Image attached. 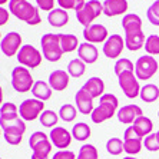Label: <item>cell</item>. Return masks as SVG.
Here are the masks:
<instances>
[{
  "mask_svg": "<svg viewBox=\"0 0 159 159\" xmlns=\"http://www.w3.org/2000/svg\"><path fill=\"white\" fill-rule=\"evenodd\" d=\"M9 11L16 19L27 23L29 26H36L42 22L40 15H39V7H34L27 0H10Z\"/></svg>",
  "mask_w": 159,
  "mask_h": 159,
  "instance_id": "6da1fadb",
  "label": "cell"
},
{
  "mask_svg": "<svg viewBox=\"0 0 159 159\" xmlns=\"http://www.w3.org/2000/svg\"><path fill=\"white\" fill-rule=\"evenodd\" d=\"M118 106L119 100L113 93H103L100 96L99 106L93 109L90 119L93 123H103L105 120H109L113 118L115 113H118Z\"/></svg>",
  "mask_w": 159,
  "mask_h": 159,
  "instance_id": "7a4b0ae2",
  "label": "cell"
},
{
  "mask_svg": "<svg viewBox=\"0 0 159 159\" xmlns=\"http://www.w3.org/2000/svg\"><path fill=\"white\" fill-rule=\"evenodd\" d=\"M42 55L49 62H59L63 56L60 33H44L40 39Z\"/></svg>",
  "mask_w": 159,
  "mask_h": 159,
  "instance_id": "3957f363",
  "label": "cell"
},
{
  "mask_svg": "<svg viewBox=\"0 0 159 159\" xmlns=\"http://www.w3.org/2000/svg\"><path fill=\"white\" fill-rule=\"evenodd\" d=\"M29 146L32 148V159H49V155L52 152L53 145L50 138L44 132H33L29 138Z\"/></svg>",
  "mask_w": 159,
  "mask_h": 159,
  "instance_id": "277c9868",
  "label": "cell"
},
{
  "mask_svg": "<svg viewBox=\"0 0 159 159\" xmlns=\"http://www.w3.org/2000/svg\"><path fill=\"white\" fill-rule=\"evenodd\" d=\"M0 126L3 129L4 141L9 145H19L23 139V135L26 132V123L22 118H17L15 120H9V122H0Z\"/></svg>",
  "mask_w": 159,
  "mask_h": 159,
  "instance_id": "5b68a950",
  "label": "cell"
},
{
  "mask_svg": "<svg viewBox=\"0 0 159 159\" xmlns=\"http://www.w3.org/2000/svg\"><path fill=\"white\" fill-rule=\"evenodd\" d=\"M34 82L33 76L30 73V70L25 66H16L11 70V86L16 92L19 93H26L32 90Z\"/></svg>",
  "mask_w": 159,
  "mask_h": 159,
  "instance_id": "8992f818",
  "label": "cell"
},
{
  "mask_svg": "<svg viewBox=\"0 0 159 159\" xmlns=\"http://www.w3.org/2000/svg\"><path fill=\"white\" fill-rule=\"evenodd\" d=\"M102 13H103V3H100L99 0H89L80 10L76 11V19L82 26L88 27Z\"/></svg>",
  "mask_w": 159,
  "mask_h": 159,
  "instance_id": "52a82bcc",
  "label": "cell"
},
{
  "mask_svg": "<svg viewBox=\"0 0 159 159\" xmlns=\"http://www.w3.org/2000/svg\"><path fill=\"white\" fill-rule=\"evenodd\" d=\"M158 69H159L158 60L151 55L141 56L135 63V75L141 80H148V79L153 78L155 73L158 72Z\"/></svg>",
  "mask_w": 159,
  "mask_h": 159,
  "instance_id": "ba28073f",
  "label": "cell"
},
{
  "mask_svg": "<svg viewBox=\"0 0 159 159\" xmlns=\"http://www.w3.org/2000/svg\"><path fill=\"white\" fill-rule=\"evenodd\" d=\"M16 56H17V62L22 66L29 67V69L40 66L42 59H43V55L32 44H23Z\"/></svg>",
  "mask_w": 159,
  "mask_h": 159,
  "instance_id": "9c48e42d",
  "label": "cell"
},
{
  "mask_svg": "<svg viewBox=\"0 0 159 159\" xmlns=\"http://www.w3.org/2000/svg\"><path fill=\"white\" fill-rule=\"evenodd\" d=\"M44 109V102L39 100L36 98L33 99H26L23 100L20 106H19V115L25 122H32L34 119H37L42 115V112Z\"/></svg>",
  "mask_w": 159,
  "mask_h": 159,
  "instance_id": "30bf717a",
  "label": "cell"
},
{
  "mask_svg": "<svg viewBox=\"0 0 159 159\" xmlns=\"http://www.w3.org/2000/svg\"><path fill=\"white\" fill-rule=\"evenodd\" d=\"M118 82L126 98L135 99L136 96H139L141 86H139V82H138L135 72H123V73H120L118 76Z\"/></svg>",
  "mask_w": 159,
  "mask_h": 159,
  "instance_id": "8fae6325",
  "label": "cell"
},
{
  "mask_svg": "<svg viewBox=\"0 0 159 159\" xmlns=\"http://www.w3.org/2000/svg\"><path fill=\"white\" fill-rule=\"evenodd\" d=\"M123 48H125V39L118 33L111 34L103 43V55L107 59H118L122 55Z\"/></svg>",
  "mask_w": 159,
  "mask_h": 159,
  "instance_id": "7c38bea8",
  "label": "cell"
},
{
  "mask_svg": "<svg viewBox=\"0 0 159 159\" xmlns=\"http://www.w3.org/2000/svg\"><path fill=\"white\" fill-rule=\"evenodd\" d=\"M22 46V34L17 32H9L0 42V49L7 57L17 55Z\"/></svg>",
  "mask_w": 159,
  "mask_h": 159,
  "instance_id": "4fadbf2b",
  "label": "cell"
},
{
  "mask_svg": "<svg viewBox=\"0 0 159 159\" xmlns=\"http://www.w3.org/2000/svg\"><path fill=\"white\" fill-rule=\"evenodd\" d=\"M142 146H143V141L141 136H138L136 132L133 130L132 125L125 130L123 133V151L128 153L129 156L138 155L141 152Z\"/></svg>",
  "mask_w": 159,
  "mask_h": 159,
  "instance_id": "5bb4252c",
  "label": "cell"
},
{
  "mask_svg": "<svg viewBox=\"0 0 159 159\" xmlns=\"http://www.w3.org/2000/svg\"><path fill=\"white\" fill-rule=\"evenodd\" d=\"M83 37L88 43H105L109 37V32L103 25H99V23L93 25L92 23L90 26L83 29Z\"/></svg>",
  "mask_w": 159,
  "mask_h": 159,
  "instance_id": "9a60e30c",
  "label": "cell"
},
{
  "mask_svg": "<svg viewBox=\"0 0 159 159\" xmlns=\"http://www.w3.org/2000/svg\"><path fill=\"white\" fill-rule=\"evenodd\" d=\"M49 138H50V142H52L53 146H56L57 149L63 151L66 149L67 146H70L72 143V132H69L67 129L62 128V126H56L50 130L49 133Z\"/></svg>",
  "mask_w": 159,
  "mask_h": 159,
  "instance_id": "2e32d148",
  "label": "cell"
},
{
  "mask_svg": "<svg viewBox=\"0 0 159 159\" xmlns=\"http://www.w3.org/2000/svg\"><path fill=\"white\" fill-rule=\"evenodd\" d=\"M142 115H143V112H142L141 106L133 105V103L122 106L118 111V113H116L118 120L120 123H125V125H132V123L136 120V118H139V116H142Z\"/></svg>",
  "mask_w": 159,
  "mask_h": 159,
  "instance_id": "e0dca14e",
  "label": "cell"
},
{
  "mask_svg": "<svg viewBox=\"0 0 159 159\" xmlns=\"http://www.w3.org/2000/svg\"><path fill=\"white\" fill-rule=\"evenodd\" d=\"M75 103H76V107H78V111L82 115H92L93 109H95L93 107V98L83 89H79L76 92Z\"/></svg>",
  "mask_w": 159,
  "mask_h": 159,
  "instance_id": "ac0fdd59",
  "label": "cell"
},
{
  "mask_svg": "<svg viewBox=\"0 0 159 159\" xmlns=\"http://www.w3.org/2000/svg\"><path fill=\"white\" fill-rule=\"evenodd\" d=\"M126 10H128L126 0H105L103 2V15L107 17L125 15Z\"/></svg>",
  "mask_w": 159,
  "mask_h": 159,
  "instance_id": "d6986e66",
  "label": "cell"
},
{
  "mask_svg": "<svg viewBox=\"0 0 159 159\" xmlns=\"http://www.w3.org/2000/svg\"><path fill=\"white\" fill-rule=\"evenodd\" d=\"M49 85L53 90H57V92H62L69 86V73L66 70H62V69H57V70H53L52 73L49 75Z\"/></svg>",
  "mask_w": 159,
  "mask_h": 159,
  "instance_id": "ffe728a7",
  "label": "cell"
},
{
  "mask_svg": "<svg viewBox=\"0 0 159 159\" xmlns=\"http://www.w3.org/2000/svg\"><path fill=\"white\" fill-rule=\"evenodd\" d=\"M79 59L83 60L86 65H92V63L98 62L99 59V50L93 43H80L78 49Z\"/></svg>",
  "mask_w": 159,
  "mask_h": 159,
  "instance_id": "44dd1931",
  "label": "cell"
},
{
  "mask_svg": "<svg viewBox=\"0 0 159 159\" xmlns=\"http://www.w3.org/2000/svg\"><path fill=\"white\" fill-rule=\"evenodd\" d=\"M145 37L142 30H136V32H128L125 33V46L130 52H138L145 46Z\"/></svg>",
  "mask_w": 159,
  "mask_h": 159,
  "instance_id": "7402d4cb",
  "label": "cell"
},
{
  "mask_svg": "<svg viewBox=\"0 0 159 159\" xmlns=\"http://www.w3.org/2000/svg\"><path fill=\"white\" fill-rule=\"evenodd\" d=\"M82 89L86 90L93 99H95V98H100L103 95V90H105V82L100 78L95 76V78L88 79V80L85 82V85L82 86Z\"/></svg>",
  "mask_w": 159,
  "mask_h": 159,
  "instance_id": "603a6c76",
  "label": "cell"
},
{
  "mask_svg": "<svg viewBox=\"0 0 159 159\" xmlns=\"http://www.w3.org/2000/svg\"><path fill=\"white\" fill-rule=\"evenodd\" d=\"M132 128H133V130L136 132L138 136L146 138L148 135H151L152 130H153V122H152L149 118L142 115V116H139V118H136V120L132 123Z\"/></svg>",
  "mask_w": 159,
  "mask_h": 159,
  "instance_id": "cb8c5ba5",
  "label": "cell"
},
{
  "mask_svg": "<svg viewBox=\"0 0 159 159\" xmlns=\"http://www.w3.org/2000/svg\"><path fill=\"white\" fill-rule=\"evenodd\" d=\"M48 22L53 27H63L69 23V15L63 9H53L52 11H49Z\"/></svg>",
  "mask_w": 159,
  "mask_h": 159,
  "instance_id": "d4e9b609",
  "label": "cell"
},
{
  "mask_svg": "<svg viewBox=\"0 0 159 159\" xmlns=\"http://www.w3.org/2000/svg\"><path fill=\"white\" fill-rule=\"evenodd\" d=\"M52 90L53 89L50 88V85H49L48 82L37 80V82H34V85H33V88H32L30 92L33 93V96L36 98V99L46 102V100H49L52 98Z\"/></svg>",
  "mask_w": 159,
  "mask_h": 159,
  "instance_id": "484cf974",
  "label": "cell"
},
{
  "mask_svg": "<svg viewBox=\"0 0 159 159\" xmlns=\"http://www.w3.org/2000/svg\"><path fill=\"white\" fill-rule=\"evenodd\" d=\"M122 27H123V30H125V33H128V32L142 30L141 16L135 15V13H128V15H125L123 19H122Z\"/></svg>",
  "mask_w": 159,
  "mask_h": 159,
  "instance_id": "4316f807",
  "label": "cell"
},
{
  "mask_svg": "<svg viewBox=\"0 0 159 159\" xmlns=\"http://www.w3.org/2000/svg\"><path fill=\"white\" fill-rule=\"evenodd\" d=\"M19 118V107L13 102H6L0 106V122H9Z\"/></svg>",
  "mask_w": 159,
  "mask_h": 159,
  "instance_id": "83f0119b",
  "label": "cell"
},
{
  "mask_svg": "<svg viewBox=\"0 0 159 159\" xmlns=\"http://www.w3.org/2000/svg\"><path fill=\"white\" fill-rule=\"evenodd\" d=\"M141 99L145 103H152L159 98V88L153 83H146L145 86L141 88V93H139Z\"/></svg>",
  "mask_w": 159,
  "mask_h": 159,
  "instance_id": "f1b7e54d",
  "label": "cell"
},
{
  "mask_svg": "<svg viewBox=\"0 0 159 159\" xmlns=\"http://www.w3.org/2000/svg\"><path fill=\"white\" fill-rule=\"evenodd\" d=\"M60 44H62L63 53H72L79 49V39L70 33H60Z\"/></svg>",
  "mask_w": 159,
  "mask_h": 159,
  "instance_id": "f546056e",
  "label": "cell"
},
{
  "mask_svg": "<svg viewBox=\"0 0 159 159\" xmlns=\"http://www.w3.org/2000/svg\"><path fill=\"white\" fill-rule=\"evenodd\" d=\"M92 135V130H90V126L85 122H79L73 126V129H72V136L73 139L79 142H85L88 141L89 138Z\"/></svg>",
  "mask_w": 159,
  "mask_h": 159,
  "instance_id": "4dcf8cb0",
  "label": "cell"
},
{
  "mask_svg": "<svg viewBox=\"0 0 159 159\" xmlns=\"http://www.w3.org/2000/svg\"><path fill=\"white\" fill-rule=\"evenodd\" d=\"M85 72H86V63L83 60H80L79 57L72 59L67 63V73L72 78H80V76L85 75Z\"/></svg>",
  "mask_w": 159,
  "mask_h": 159,
  "instance_id": "1f68e13d",
  "label": "cell"
},
{
  "mask_svg": "<svg viewBox=\"0 0 159 159\" xmlns=\"http://www.w3.org/2000/svg\"><path fill=\"white\" fill-rule=\"evenodd\" d=\"M78 116V107L72 103H65L59 109V118L65 122H73Z\"/></svg>",
  "mask_w": 159,
  "mask_h": 159,
  "instance_id": "d6a6232c",
  "label": "cell"
},
{
  "mask_svg": "<svg viewBox=\"0 0 159 159\" xmlns=\"http://www.w3.org/2000/svg\"><path fill=\"white\" fill-rule=\"evenodd\" d=\"M39 120L44 128H55L56 123L59 122V115L53 111H43L42 115L39 116Z\"/></svg>",
  "mask_w": 159,
  "mask_h": 159,
  "instance_id": "836d02e7",
  "label": "cell"
},
{
  "mask_svg": "<svg viewBox=\"0 0 159 159\" xmlns=\"http://www.w3.org/2000/svg\"><path fill=\"white\" fill-rule=\"evenodd\" d=\"M113 70H115L116 76H119V75L123 73V72H135V63H133L132 60L126 59V57H122V59L116 60Z\"/></svg>",
  "mask_w": 159,
  "mask_h": 159,
  "instance_id": "e575fe53",
  "label": "cell"
},
{
  "mask_svg": "<svg viewBox=\"0 0 159 159\" xmlns=\"http://www.w3.org/2000/svg\"><path fill=\"white\" fill-rule=\"evenodd\" d=\"M99 158V152H98L96 146H93L90 143H85L79 149V155L76 159H98Z\"/></svg>",
  "mask_w": 159,
  "mask_h": 159,
  "instance_id": "d590c367",
  "label": "cell"
},
{
  "mask_svg": "<svg viewBox=\"0 0 159 159\" xmlns=\"http://www.w3.org/2000/svg\"><path fill=\"white\" fill-rule=\"evenodd\" d=\"M106 151L113 156H118L123 152V139L120 138H111L106 142Z\"/></svg>",
  "mask_w": 159,
  "mask_h": 159,
  "instance_id": "8d00e7d4",
  "label": "cell"
},
{
  "mask_svg": "<svg viewBox=\"0 0 159 159\" xmlns=\"http://www.w3.org/2000/svg\"><path fill=\"white\" fill-rule=\"evenodd\" d=\"M143 49L146 50V53L151 56L159 55V36L158 34H151V36L146 37Z\"/></svg>",
  "mask_w": 159,
  "mask_h": 159,
  "instance_id": "74e56055",
  "label": "cell"
},
{
  "mask_svg": "<svg viewBox=\"0 0 159 159\" xmlns=\"http://www.w3.org/2000/svg\"><path fill=\"white\" fill-rule=\"evenodd\" d=\"M85 0H57V4H59V7L63 9V10H75L78 11L80 10L83 6H85Z\"/></svg>",
  "mask_w": 159,
  "mask_h": 159,
  "instance_id": "f35d334b",
  "label": "cell"
},
{
  "mask_svg": "<svg viewBox=\"0 0 159 159\" xmlns=\"http://www.w3.org/2000/svg\"><path fill=\"white\" fill-rule=\"evenodd\" d=\"M146 17L153 26H159V0H155L146 10Z\"/></svg>",
  "mask_w": 159,
  "mask_h": 159,
  "instance_id": "ab89813d",
  "label": "cell"
},
{
  "mask_svg": "<svg viewBox=\"0 0 159 159\" xmlns=\"http://www.w3.org/2000/svg\"><path fill=\"white\" fill-rule=\"evenodd\" d=\"M143 146L148 149L149 152H156L159 151V141L156 138V133H151L143 139Z\"/></svg>",
  "mask_w": 159,
  "mask_h": 159,
  "instance_id": "60d3db41",
  "label": "cell"
},
{
  "mask_svg": "<svg viewBox=\"0 0 159 159\" xmlns=\"http://www.w3.org/2000/svg\"><path fill=\"white\" fill-rule=\"evenodd\" d=\"M37 7L44 11H52L55 9V0H36Z\"/></svg>",
  "mask_w": 159,
  "mask_h": 159,
  "instance_id": "b9f144b4",
  "label": "cell"
},
{
  "mask_svg": "<svg viewBox=\"0 0 159 159\" xmlns=\"http://www.w3.org/2000/svg\"><path fill=\"white\" fill-rule=\"evenodd\" d=\"M78 156L75 155V152L72 151H59V152H56L55 155H53L52 159H76Z\"/></svg>",
  "mask_w": 159,
  "mask_h": 159,
  "instance_id": "7bdbcfd3",
  "label": "cell"
},
{
  "mask_svg": "<svg viewBox=\"0 0 159 159\" xmlns=\"http://www.w3.org/2000/svg\"><path fill=\"white\" fill-rule=\"evenodd\" d=\"M9 16H10V11L7 9H4L0 6V26H4L9 20Z\"/></svg>",
  "mask_w": 159,
  "mask_h": 159,
  "instance_id": "ee69618b",
  "label": "cell"
},
{
  "mask_svg": "<svg viewBox=\"0 0 159 159\" xmlns=\"http://www.w3.org/2000/svg\"><path fill=\"white\" fill-rule=\"evenodd\" d=\"M3 105V89H2V86H0V106Z\"/></svg>",
  "mask_w": 159,
  "mask_h": 159,
  "instance_id": "f6af8a7d",
  "label": "cell"
},
{
  "mask_svg": "<svg viewBox=\"0 0 159 159\" xmlns=\"http://www.w3.org/2000/svg\"><path fill=\"white\" fill-rule=\"evenodd\" d=\"M10 0H0V6H3V4H6V3H9Z\"/></svg>",
  "mask_w": 159,
  "mask_h": 159,
  "instance_id": "bcb514c9",
  "label": "cell"
},
{
  "mask_svg": "<svg viewBox=\"0 0 159 159\" xmlns=\"http://www.w3.org/2000/svg\"><path fill=\"white\" fill-rule=\"evenodd\" d=\"M122 159H138V158H133V156H126V158H122Z\"/></svg>",
  "mask_w": 159,
  "mask_h": 159,
  "instance_id": "7dc6e473",
  "label": "cell"
},
{
  "mask_svg": "<svg viewBox=\"0 0 159 159\" xmlns=\"http://www.w3.org/2000/svg\"><path fill=\"white\" fill-rule=\"evenodd\" d=\"M156 138H158V141H159V130L156 132Z\"/></svg>",
  "mask_w": 159,
  "mask_h": 159,
  "instance_id": "c3c4849f",
  "label": "cell"
},
{
  "mask_svg": "<svg viewBox=\"0 0 159 159\" xmlns=\"http://www.w3.org/2000/svg\"><path fill=\"white\" fill-rule=\"evenodd\" d=\"M0 136H2V126H0Z\"/></svg>",
  "mask_w": 159,
  "mask_h": 159,
  "instance_id": "681fc988",
  "label": "cell"
},
{
  "mask_svg": "<svg viewBox=\"0 0 159 159\" xmlns=\"http://www.w3.org/2000/svg\"><path fill=\"white\" fill-rule=\"evenodd\" d=\"M0 39H2V32H0Z\"/></svg>",
  "mask_w": 159,
  "mask_h": 159,
  "instance_id": "f907efd6",
  "label": "cell"
},
{
  "mask_svg": "<svg viewBox=\"0 0 159 159\" xmlns=\"http://www.w3.org/2000/svg\"><path fill=\"white\" fill-rule=\"evenodd\" d=\"M158 118H159V111H158Z\"/></svg>",
  "mask_w": 159,
  "mask_h": 159,
  "instance_id": "816d5d0a",
  "label": "cell"
}]
</instances>
